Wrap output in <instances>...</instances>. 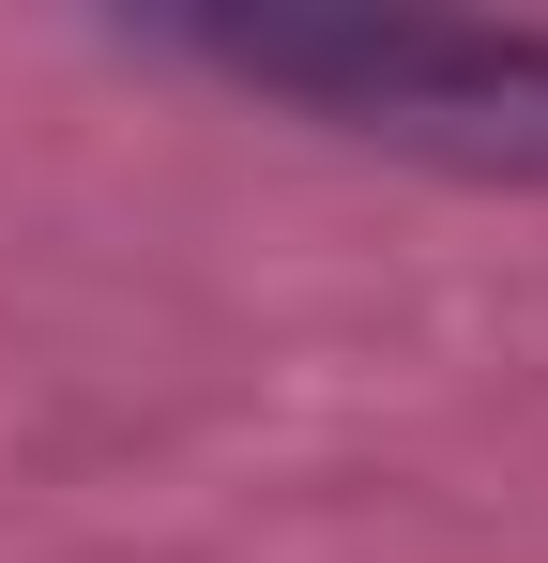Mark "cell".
<instances>
[{
  "label": "cell",
  "instance_id": "obj_1",
  "mask_svg": "<svg viewBox=\"0 0 548 563\" xmlns=\"http://www.w3.org/2000/svg\"><path fill=\"white\" fill-rule=\"evenodd\" d=\"M213 77L289 92L381 153H427L472 184H548V31H472V15H365V0H289V15H168Z\"/></svg>",
  "mask_w": 548,
  "mask_h": 563
}]
</instances>
